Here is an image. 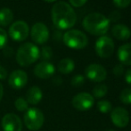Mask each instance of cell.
Segmentation results:
<instances>
[{"label": "cell", "mask_w": 131, "mask_h": 131, "mask_svg": "<svg viewBox=\"0 0 131 131\" xmlns=\"http://www.w3.org/2000/svg\"><path fill=\"white\" fill-rule=\"evenodd\" d=\"M112 34L119 40H128L131 37V30L125 24H116L112 28Z\"/></svg>", "instance_id": "obj_16"}, {"label": "cell", "mask_w": 131, "mask_h": 131, "mask_svg": "<svg viewBox=\"0 0 131 131\" xmlns=\"http://www.w3.org/2000/svg\"><path fill=\"white\" fill-rule=\"evenodd\" d=\"M88 0H70V3L74 7H81L86 3Z\"/></svg>", "instance_id": "obj_30"}, {"label": "cell", "mask_w": 131, "mask_h": 131, "mask_svg": "<svg viewBox=\"0 0 131 131\" xmlns=\"http://www.w3.org/2000/svg\"><path fill=\"white\" fill-rule=\"evenodd\" d=\"M14 19V14L9 8H3L0 10V25L7 26L12 23Z\"/></svg>", "instance_id": "obj_19"}, {"label": "cell", "mask_w": 131, "mask_h": 131, "mask_svg": "<svg viewBox=\"0 0 131 131\" xmlns=\"http://www.w3.org/2000/svg\"><path fill=\"white\" fill-rule=\"evenodd\" d=\"M111 119L118 128H125L129 122V114L126 109L116 107L111 111Z\"/></svg>", "instance_id": "obj_11"}, {"label": "cell", "mask_w": 131, "mask_h": 131, "mask_svg": "<svg viewBox=\"0 0 131 131\" xmlns=\"http://www.w3.org/2000/svg\"><path fill=\"white\" fill-rule=\"evenodd\" d=\"M107 92H108V88H107L106 85L100 84L94 88L93 95L94 97H95V98H102V97L106 95Z\"/></svg>", "instance_id": "obj_20"}, {"label": "cell", "mask_w": 131, "mask_h": 131, "mask_svg": "<svg viewBox=\"0 0 131 131\" xmlns=\"http://www.w3.org/2000/svg\"><path fill=\"white\" fill-rule=\"evenodd\" d=\"M7 77V71L3 66H0V80L5 79Z\"/></svg>", "instance_id": "obj_32"}, {"label": "cell", "mask_w": 131, "mask_h": 131, "mask_svg": "<svg viewBox=\"0 0 131 131\" xmlns=\"http://www.w3.org/2000/svg\"><path fill=\"white\" fill-rule=\"evenodd\" d=\"M44 1H46V2H49V3H51V2H54V1H57V0H44Z\"/></svg>", "instance_id": "obj_34"}, {"label": "cell", "mask_w": 131, "mask_h": 131, "mask_svg": "<svg viewBox=\"0 0 131 131\" xmlns=\"http://www.w3.org/2000/svg\"><path fill=\"white\" fill-rule=\"evenodd\" d=\"M95 52L101 58H109L114 51V42L110 37L101 36L95 42Z\"/></svg>", "instance_id": "obj_6"}, {"label": "cell", "mask_w": 131, "mask_h": 131, "mask_svg": "<svg viewBox=\"0 0 131 131\" xmlns=\"http://www.w3.org/2000/svg\"><path fill=\"white\" fill-rule=\"evenodd\" d=\"M25 126L30 131H38L42 128L45 121L43 112L37 108H29L23 117Z\"/></svg>", "instance_id": "obj_5"}, {"label": "cell", "mask_w": 131, "mask_h": 131, "mask_svg": "<svg viewBox=\"0 0 131 131\" xmlns=\"http://www.w3.org/2000/svg\"><path fill=\"white\" fill-rule=\"evenodd\" d=\"M112 72L115 75L116 77H121L124 73V67H123L122 64H117V65L114 66L113 70H112Z\"/></svg>", "instance_id": "obj_28"}, {"label": "cell", "mask_w": 131, "mask_h": 131, "mask_svg": "<svg viewBox=\"0 0 131 131\" xmlns=\"http://www.w3.org/2000/svg\"><path fill=\"white\" fill-rule=\"evenodd\" d=\"M109 20V21H112V23H115V21H119V19H121V14H119V12H118V11H113V12H112L110 14V15H109V17H107Z\"/></svg>", "instance_id": "obj_29"}, {"label": "cell", "mask_w": 131, "mask_h": 131, "mask_svg": "<svg viewBox=\"0 0 131 131\" xmlns=\"http://www.w3.org/2000/svg\"><path fill=\"white\" fill-rule=\"evenodd\" d=\"M2 128L4 131H21L23 122L14 113H7L2 119Z\"/></svg>", "instance_id": "obj_12"}, {"label": "cell", "mask_w": 131, "mask_h": 131, "mask_svg": "<svg viewBox=\"0 0 131 131\" xmlns=\"http://www.w3.org/2000/svg\"><path fill=\"white\" fill-rule=\"evenodd\" d=\"M119 99L124 104H131V88H126L121 92Z\"/></svg>", "instance_id": "obj_21"}, {"label": "cell", "mask_w": 131, "mask_h": 131, "mask_svg": "<svg viewBox=\"0 0 131 131\" xmlns=\"http://www.w3.org/2000/svg\"><path fill=\"white\" fill-rule=\"evenodd\" d=\"M29 26L25 21H17L14 23L9 28V35L12 39L15 41H23L29 36Z\"/></svg>", "instance_id": "obj_8"}, {"label": "cell", "mask_w": 131, "mask_h": 131, "mask_svg": "<svg viewBox=\"0 0 131 131\" xmlns=\"http://www.w3.org/2000/svg\"><path fill=\"white\" fill-rule=\"evenodd\" d=\"M97 108L102 113H107L112 111V104L108 100H101L97 103Z\"/></svg>", "instance_id": "obj_23"}, {"label": "cell", "mask_w": 131, "mask_h": 131, "mask_svg": "<svg viewBox=\"0 0 131 131\" xmlns=\"http://www.w3.org/2000/svg\"><path fill=\"white\" fill-rule=\"evenodd\" d=\"M85 83V77L82 75H75L72 79H71V85L73 86H81Z\"/></svg>", "instance_id": "obj_25"}, {"label": "cell", "mask_w": 131, "mask_h": 131, "mask_svg": "<svg viewBox=\"0 0 131 131\" xmlns=\"http://www.w3.org/2000/svg\"><path fill=\"white\" fill-rule=\"evenodd\" d=\"M31 38L37 44L43 45L49 38V30L47 27L42 23H37L31 28Z\"/></svg>", "instance_id": "obj_10"}, {"label": "cell", "mask_w": 131, "mask_h": 131, "mask_svg": "<svg viewBox=\"0 0 131 131\" xmlns=\"http://www.w3.org/2000/svg\"><path fill=\"white\" fill-rule=\"evenodd\" d=\"M28 82V75L21 70L14 71L8 78V83L11 88L14 89H21L26 86Z\"/></svg>", "instance_id": "obj_13"}, {"label": "cell", "mask_w": 131, "mask_h": 131, "mask_svg": "<svg viewBox=\"0 0 131 131\" xmlns=\"http://www.w3.org/2000/svg\"><path fill=\"white\" fill-rule=\"evenodd\" d=\"M53 56V50L50 47H44L39 53V58L44 60V62H47Z\"/></svg>", "instance_id": "obj_22"}, {"label": "cell", "mask_w": 131, "mask_h": 131, "mask_svg": "<svg viewBox=\"0 0 131 131\" xmlns=\"http://www.w3.org/2000/svg\"><path fill=\"white\" fill-rule=\"evenodd\" d=\"M108 131H115V130H112V129H111V130H108Z\"/></svg>", "instance_id": "obj_35"}, {"label": "cell", "mask_w": 131, "mask_h": 131, "mask_svg": "<svg viewBox=\"0 0 131 131\" xmlns=\"http://www.w3.org/2000/svg\"><path fill=\"white\" fill-rule=\"evenodd\" d=\"M108 18L100 13H91L85 16L82 21L83 28L95 36H104L110 29Z\"/></svg>", "instance_id": "obj_2"}, {"label": "cell", "mask_w": 131, "mask_h": 131, "mask_svg": "<svg viewBox=\"0 0 131 131\" xmlns=\"http://www.w3.org/2000/svg\"><path fill=\"white\" fill-rule=\"evenodd\" d=\"M125 81L129 86H131V69L127 70L126 73H125Z\"/></svg>", "instance_id": "obj_31"}, {"label": "cell", "mask_w": 131, "mask_h": 131, "mask_svg": "<svg viewBox=\"0 0 131 131\" xmlns=\"http://www.w3.org/2000/svg\"><path fill=\"white\" fill-rule=\"evenodd\" d=\"M55 72V68L51 62H41L34 68V74L39 79H49Z\"/></svg>", "instance_id": "obj_14"}, {"label": "cell", "mask_w": 131, "mask_h": 131, "mask_svg": "<svg viewBox=\"0 0 131 131\" xmlns=\"http://www.w3.org/2000/svg\"><path fill=\"white\" fill-rule=\"evenodd\" d=\"M71 104L78 111H88L95 104V98L93 95L86 92H81L73 97Z\"/></svg>", "instance_id": "obj_7"}, {"label": "cell", "mask_w": 131, "mask_h": 131, "mask_svg": "<svg viewBox=\"0 0 131 131\" xmlns=\"http://www.w3.org/2000/svg\"><path fill=\"white\" fill-rule=\"evenodd\" d=\"M113 4L119 8H126L131 4V0H113Z\"/></svg>", "instance_id": "obj_27"}, {"label": "cell", "mask_w": 131, "mask_h": 131, "mask_svg": "<svg viewBox=\"0 0 131 131\" xmlns=\"http://www.w3.org/2000/svg\"><path fill=\"white\" fill-rule=\"evenodd\" d=\"M15 108L20 112H23V111H27L29 109V104L26 101V99L23 98V97H18L14 102Z\"/></svg>", "instance_id": "obj_24"}, {"label": "cell", "mask_w": 131, "mask_h": 131, "mask_svg": "<svg viewBox=\"0 0 131 131\" xmlns=\"http://www.w3.org/2000/svg\"><path fill=\"white\" fill-rule=\"evenodd\" d=\"M75 68V62L71 58H64L58 63V71L62 74H69L72 72Z\"/></svg>", "instance_id": "obj_18"}, {"label": "cell", "mask_w": 131, "mask_h": 131, "mask_svg": "<svg viewBox=\"0 0 131 131\" xmlns=\"http://www.w3.org/2000/svg\"><path fill=\"white\" fill-rule=\"evenodd\" d=\"M118 59L122 65L131 66V43L124 44L118 49Z\"/></svg>", "instance_id": "obj_15"}, {"label": "cell", "mask_w": 131, "mask_h": 131, "mask_svg": "<svg viewBox=\"0 0 131 131\" xmlns=\"http://www.w3.org/2000/svg\"><path fill=\"white\" fill-rule=\"evenodd\" d=\"M86 78L94 82H102L107 77V71L104 66L97 63L89 64L85 70Z\"/></svg>", "instance_id": "obj_9"}, {"label": "cell", "mask_w": 131, "mask_h": 131, "mask_svg": "<svg viewBox=\"0 0 131 131\" xmlns=\"http://www.w3.org/2000/svg\"><path fill=\"white\" fill-rule=\"evenodd\" d=\"M3 94H4V89H3V86H2L1 82H0V101L2 100V97H3Z\"/></svg>", "instance_id": "obj_33"}, {"label": "cell", "mask_w": 131, "mask_h": 131, "mask_svg": "<svg viewBox=\"0 0 131 131\" xmlns=\"http://www.w3.org/2000/svg\"><path fill=\"white\" fill-rule=\"evenodd\" d=\"M51 14L54 26L60 29H71L77 21V15L74 9L64 1L54 4L52 7Z\"/></svg>", "instance_id": "obj_1"}, {"label": "cell", "mask_w": 131, "mask_h": 131, "mask_svg": "<svg viewBox=\"0 0 131 131\" xmlns=\"http://www.w3.org/2000/svg\"><path fill=\"white\" fill-rule=\"evenodd\" d=\"M43 98V93L42 90L38 86H32L27 91L26 94V101L28 104H38Z\"/></svg>", "instance_id": "obj_17"}, {"label": "cell", "mask_w": 131, "mask_h": 131, "mask_svg": "<svg viewBox=\"0 0 131 131\" xmlns=\"http://www.w3.org/2000/svg\"><path fill=\"white\" fill-rule=\"evenodd\" d=\"M7 41V33L4 29L0 28V49L5 46Z\"/></svg>", "instance_id": "obj_26"}, {"label": "cell", "mask_w": 131, "mask_h": 131, "mask_svg": "<svg viewBox=\"0 0 131 131\" xmlns=\"http://www.w3.org/2000/svg\"><path fill=\"white\" fill-rule=\"evenodd\" d=\"M39 49L32 43H25L19 47L16 53V61L19 65L27 67L39 58Z\"/></svg>", "instance_id": "obj_3"}, {"label": "cell", "mask_w": 131, "mask_h": 131, "mask_svg": "<svg viewBox=\"0 0 131 131\" xmlns=\"http://www.w3.org/2000/svg\"><path fill=\"white\" fill-rule=\"evenodd\" d=\"M63 43L72 49H83L88 43V38L84 32L79 29H70L62 37Z\"/></svg>", "instance_id": "obj_4"}]
</instances>
